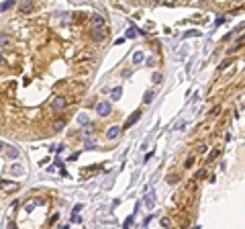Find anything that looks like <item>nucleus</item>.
I'll return each mask as SVG.
<instances>
[{
    "label": "nucleus",
    "instance_id": "obj_32",
    "mask_svg": "<svg viewBox=\"0 0 245 229\" xmlns=\"http://www.w3.org/2000/svg\"><path fill=\"white\" fill-rule=\"evenodd\" d=\"M229 64H231V59H225V61H223V64H221V70H223V68H227Z\"/></svg>",
    "mask_w": 245,
    "mask_h": 229
},
{
    "label": "nucleus",
    "instance_id": "obj_22",
    "mask_svg": "<svg viewBox=\"0 0 245 229\" xmlns=\"http://www.w3.org/2000/svg\"><path fill=\"white\" fill-rule=\"evenodd\" d=\"M84 145H86V149H94V147H96V143H94L92 139H86V143H84Z\"/></svg>",
    "mask_w": 245,
    "mask_h": 229
},
{
    "label": "nucleus",
    "instance_id": "obj_3",
    "mask_svg": "<svg viewBox=\"0 0 245 229\" xmlns=\"http://www.w3.org/2000/svg\"><path fill=\"white\" fill-rule=\"evenodd\" d=\"M139 117H141V113H139V111H137V113H133V115H131V117L127 119V123H125V129H129V127H133L135 123H137V121H139Z\"/></svg>",
    "mask_w": 245,
    "mask_h": 229
},
{
    "label": "nucleus",
    "instance_id": "obj_28",
    "mask_svg": "<svg viewBox=\"0 0 245 229\" xmlns=\"http://www.w3.org/2000/svg\"><path fill=\"white\" fill-rule=\"evenodd\" d=\"M84 133H86V135H90V133H92V125H88V123H86V125H84Z\"/></svg>",
    "mask_w": 245,
    "mask_h": 229
},
{
    "label": "nucleus",
    "instance_id": "obj_11",
    "mask_svg": "<svg viewBox=\"0 0 245 229\" xmlns=\"http://www.w3.org/2000/svg\"><path fill=\"white\" fill-rule=\"evenodd\" d=\"M41 203H43V201H33V203H29V205L25 207V213H31V211H33L37 205H41Z\"/></svg>",
    "mask_w": 245,
    "mask_h": 229
},
{
    "label": "nucleus",
    "instance_id": "obj_21",
    "mask_svg": "<svg viewBox=\"0 0 245 229\" xmlns=\"http://www.w3.org/2000/svg\"><path fill=\"white\" fill-rule=\"evenodd\" d=\"M133 37H137V29H135V27H131L127 31V39H133Z\"/></svg>",
    "mask_w": 245,
    "mask_h": 229
},
{
    "label": "nucleus",
    "instance_id": "obj_31",
    "mask_svg": "<svg viewBox=\"0 0 245 229\" xmlns=\"http://www.w3.org/2000/svg\"><path fill=\"white\" fill-rule=\"evenodd\" d=\"M151 217H153V215H147V217H145V221H143V225H145V227L149 225V221H151Z\"/></svg>",
    "mask_w": 245,
    "mask_h": 229
},
{
    "label": "nucleus",
    "instance_id": "obj_7",
    "mask_svg": "<svg viewBox=\"0 0 245 229\" xmlns=\"http://www.w3.org/2000/svg\"><path fill=\"white\" fill-rule=\"evenodd\" d=\"M118 135H121V127H110L108 133H106V137L108 139H117Z\"/></svg>",
    "mask_w": 245,
    "mask_h": 229
},
{
    "label": "nucleus",
    "instance_id": "obj_16",
    "mask_svg": "<svg viewBox=\"0 0 245 229\" xmlns=\"http://www.w3.org/2000/svg\"><path fill=\"white\" fill-rule=\"evenodd\" d=\"M133 61H135V64H141V61H143V51H135V55H133Z\"/></svg>",
    "mask_w": 245,
    "mask_h": 229
},
{
    "label": "nucleus",
    "instance_id": "obj_13",
    "mask_svg": "<svg viewBox=\"0 0 245 229\" xmlns=\"http://www.w3.org/2000/svg\"><path fill=\"white\" fill-rule=\"evenodd\" d=\"M219 153H221V149H219V147H217V149H212V151L209 153V158H206V162H212L214 158H217V156H219Z\"/></svg>",
    "mask_w": 245,
    "mask_h": 229
},
{
    "label": "nucleus",
    "instance_id": "obj_8",
    "mask_svg": "<svg viewBox=\"0 0 245 229\" xmlns=\"http://www.w3.org/2000/svg\"><path fill=\"white\" fill-rule=\"evenodd\" d=\"M66 109V98H55L53 100V111H63Z\"/></svg>",
    "mask_w": 245,
    "mask_h": 229
},
{
    "label": "nucleus",
    "instance_id": "obj_26",
    "mask_svg": "<svg viewBox=\"0 0 245 229\" xmlns=\"http://www.w3.org/2000/svg\"><path fill=\"white\" fill-rule=\"evenodd\" d=\"M168 182H170V184H174V182H178V174H174V176H172V174H170V176H168Z\"/></svg>",
    "mask_w": 245,
    "mask_h": 229
},
{
    "label": "nucleus",
    "instance_id": "obj_15",
    "mask_svg": "<svg viewBox=\"0 0 245 229\" xmlns=\"http://www.w3.org/2000/svg\"><path fill=\"white\" fill-rule=\"evenodd\" d=\"M78 123H80V125H86V123H88V115L80 113V115H78Z\"/></svg>",
    "mask_w": 245,
    "mask_h": 229
},
{
    "label": "nucleus",
    "instance_id": "obj_35",
    "mask_svg": "<svg viewBox=\"0 0 245 229\" xmlns=\"http://www.w3.org/2000/svg\"><path fill=\"white\" fill-rule=\"evenodd\" d=\"M0 149H4V143H2V141H0Z\"/></svg>",
    "mask_w": 245,
    "mask_h": 229
},
{
    "label": "nucleus",
    "instance_id": "obj_23",
    "mask_svg": "<svg viewBox=\"0 0 245 229\" xmlns=\"http://www.w3.org/2000/svg\"><path fill=\"white\" fill-rule=\"evenodd\" d=\"M133 219H135V215H129V217L125 219V227H131V225H133Z\"/></svg>",
    "mask_w": 245,
    "mask_h": 229
},
{
    "label": "nucleus",
    "instance_id": "obj_5",
    "mask_svg": "<svg viewBox=\"0 0 245 229\" xmlns=\"http://www.w3.org/2000/svg\"><path fill=\"white\" fill-rule=\"evenodd\" d=\"M104 35H106L104 27H102V29H94V31H92V39H94V41H102V39H104Z\"/></svg>",
    "mask_w": 245,
    "mask_h": 229
},
{
    "label": "nucleus",
    "instance_id": "obj_25",
    "mask_svg": "<svg viewBox=\"0 0 245 229\" xmlns=\"http://www.w3.org/2000/svg\"><path fill=\"white\" fill-rule=\"evenodd\" d=\"M82 219H80V215L78 213H71V223H80Z\"/></svg>",
    "mask_w": 245,
    "mask_h": 229
},
{
    "label": "nucleus",
    "instance_id": "obj_4",
    "mask_svg": "<svg viewBox=\"0 0 245 229\" xmlns=\"http://www.w3.org/2000/svg\"><path fill=\"white\" fill-rule=\"evenodd\" d=\"M145 207L147 209H153L155 207V192H147L145 195Z\"/></svg>",
    "mask_w": 245,
    "mask_h": 229
},
{
    "label": "nucleus",
    "instance_id": "obj_9",
    "mask_svg": "<svg viewBox=\"0 0 245 229\" xmlns=\"http://www.w3.org/2000/svg\"><path fill=\"white\" fill-rule=\"evenodd\" d=\"M0 188H2V190H19V184H8L6 182V180H2V182H0Z\"/></svg>",
    "mask_w": 245,
    "mask_h": 229
},
{
    "label": "nucleus",
    "instance_id": "obj_17",
    "mask_svg": "<svg viewBox=\"0 0 245 229\" xmlns=\"http://www.w3.org/2000/svg\"><path fill=\"white\" fill-rule=\"evenodd\" d=\"M63 127H66V121H63V119H59V121H55V125H53V129H55V131H61Z\"/></svg>",
    "mask_w": 245,
    "mask_h": 229
},
{
    "label": "nucleus",
    "instance_id": "obj_19",
    "mask_svg": "<svg viewBox=\"0 0 245 229\" xmlns=\"http://www.w3.org/2000/svg\"><path fill=\"white\" fill-rule=\"evenodd\" d=\"M8 43H10L8 37H6V35H0V47H8Z\"/></svg>",
    "mask_w": 245,
    "mask_h": 229
},
{
    "label": "nucleus",
    "instance_id": "obj_6",
    "mask_svg": "<svg viewBox=\"0 0 245 229\" xmlns=\"http://www.w3.org/2000/svg\"><path fill=\"white\" fill-rule=\"evenodd\" d=\"M10 174H12V176H23L25 168L21 166V164H12V166H10Z\"/></svg>",
    "mask_w": 245,
    "mask_h": 229
},
{
    "label": "nucleus",
    "instance_id": "obj_12",
    "mask_svg": "<svg viewBox=\"0 0 245 229\" xmlns=\"http://www.w3.org/2000/svg\"><path fill=\"white\" fill-rule=\"evenodd\" d=\"M12 4H14V0H6V2H2V4H0V12L8 10V8H10Z\"/></svg>",
    "mask_w": 245,
    "mask_h": 229
},
{
    "label": "nucleus",
    "instance_id": "obj_1",
    "mask_svg": "<svg viewBox=\"0 0 245 229\" xmlns=\"http://www.w3.org/2000/svg\"><path fill=\"white\" fill-rule=\"evenodd\" d=\"M96 113H98V117H108L110 115V103L108 100H100L96 104Z\"/></svg>",
    "mask_w": 245,
    "mask_h": 229
},
{
    "label": "nucleus",
    "instance_id": "obj_36",
    "mask_svg": "<svg viewBox=\"0 0 245 229\" xmlns=\"http://www.w3.org/2000/svg\"><path fill=\"white\" fill-rule=\"evenodd\" d=\"M2 61H4V57H2V55H0V64H2Z\"/></svg>",
    "mask_w": 245,
    "mask_h": 229
},
{
    "label": "nucleus",
    "instance_id": "obj_14",
    "mask_svg": "<svg viewBox=\"0 0 245 229\" xmlns=\"http://www.w3.org/2000/svg\"><path fill=\"white\" fill-rule=\"evenodd\" d=\"M151 100H153V90H147V92H145V96H143V103L149 104Z\"/></svg>",
    "mask_w": 245,
    "mask_h": 229
},
{
    "label": "nucleus",
    "instance_id": "obj_34",
    "mask_svg": "<svg viewBox=\"0 0 245 229\" xmlns=\"http://www.w3.org/2000/svg\"><path fill=\"white\" fill-rule=\"evenodd\" d=\"M59 219V213H55V215H53V217H51V221H49V223H55V221H57Z\"/></svg>",
    "mask_w": 245,
    "mask_h": 229
},
{
    "label": "nucleus",
    "instance_id": "obj_10",
    "mask_svg": "<svg viewBox=\"0 0 245 229\" xmlns=\"http://www.w3.org/2000/svg\"><path fill=\"white\" fill-rule=\"evenodd\" d=\"M110 96H112V100H118V98L123 96V86H117V88H112Z\"/></svg>",
    "mask_w": 245,
    "mask_h": 229
},
{
    "label": "nucleus",
    "instance_id": "obj_29",
    "mask_svg": "<svg viewBox=\"0 0 245 229\" xmlns=\"http://www.w3.org/2000/svg\"><path fill=\"white\" fill-rule=\"evenodd\" d=\"M162 227H170V219H168V217L162 219Z\"/></svg>",
    "mask_w": 245,
    "mask_h": 229
},
{
    "label": "nucleus",
    "instance_id": "obj_27",
    "mask_svg": "<svg viewBox=\"0 0 245 229\" xmlns=\"http://www.w3.org/2000/svg\"><path fill=\"white\" fill-rule=\"evenodd\" d=\"M192 164H194V156H190V158H188V160L184 162V166H186V168H190Z\"/></svg>",
    "mask_w": 245,
    "mask_h": 229
},
{
    "label": "nucleus",
    "instance_id": "obj_20",
    "mask_svg": "<svg viewBox=\"0 0 245 229\" xmlns=\"http://www.w3.org/2000/svg\"><path fill=\"white\" fill-rule=\"evenodd\" d=\"M8 156H10L12 160H16V158H19V149H14V147H8Z\"/></svg>",
    "mask_w": 245,
    "mask_h": 229
},
{
    "label": "nucleus",
    "instance_id": "obj_30",
    "mask_svg": "<svg viewBox=\"0 0 245 229\" xmlns=\"http://www.w3.org/2000/svg\"><path fill=\"white\" fill-rule=\"evenodd\" d=\"M153 82H162V74H153Z\"/></svg>",
    "mask_w": 245,
    "mask_h": 229
},
{
    "label": "nucleus",
    "instance_id": "obj_18",
    "mask_svg": "<svg viewBox=\"0 0 245 229\" xmlns=\"http://www.w3.org/2000/svg\"><path fill=\"white\" fill-rule=\"evenodd\" d=\"M31 8H33L31 2H23V4H21V12H31Z\"/></svg>",
    "mask_w": 245,
    "mask_h": 229
},
{
    "label": "nucleus",
    "instance_id": "obj_24",
    "mask_svg": "<svg viewBox=\"0 0 245 229\" xmlns=\"http://www.w3.org/2000/svg\"><path fill=\"white\" fill-rule=\"evenodd\" d=\"M186 37H200V31H196V29H192V31H188Z\"/></svg>",
    "mask_w": 245,
    "mask_h": 229
},
{
    "label": "nucleus",
    "instance_id": "obj_33",
    "mask_svg": "<svg viewBox=\"0 0 245 229\" xmlns=\"http://www.w3.org/2000/svg\"><path fill=\"white\" fill-rule=\"evenodd\" d=\"M80 211H82V205H76V207H74V211H71V213H80Z\"/></svg>",
    "mask_w": 245,
    "mask_h": 229
},
{
    "label": "nucleus",
    "instance_id": "obj_2",
    "mask_svg": "<svg viewBox=\"0 0 245 229\" xmlns=\"http://www.w3.org/2000/svg\"><path fill=\"white\" fill-rule=\"evenodd\" d=\"M92 27L94 29H102L104 27V19L100 14H92Z\"/></svg>",
    "mask_w": 245,
    "mask_h": 229
}]
</instances>
